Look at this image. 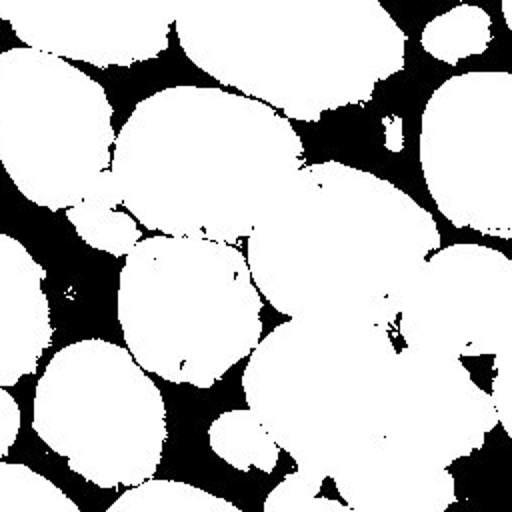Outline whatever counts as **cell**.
Here are the masks:
<instances>
[{"instance_id": "cell-1", "label": "cell", "mask_w": 512, "mask_h": 512, "mask_svg": "<svg viewBox=\"0 0 512 512\" xmlns=\"http://www.w3.org/2000/svg\"><path fill=\"white\" fill-rule=\"evenodd\" d=\"M174 22L194 66L296 120L368 102L404 68L380 0H182Z\"/></svg>"}, {"instance_id": "cell-2", "label": "cell", "mask_w": 512, "mask_h": 512, "mask_svg": "<svg viewBox=\"0 0 512 512\" xmlns=\"http://www.w3.org/2000/svg\"><path fill=\"white\" fill-rule=\"evenodd\" d=\"M32 428L100 488L134 486L158 468L164 402L128 350L98 338L58 350L34 390Z\"/></svg>"}, {"instance_id": "cell-3", "label": "cell", "mask_w": 512, "mask_h": 512, "mask_svg": "<svg viewBox=\"0 0 512 512\" xmlns=\"http://www.w3.org/2000/svg\"><path fill=\"white\" fill-rule=\"evenodd\" d=\"M112 144V106L94 78L30 46L0 54V162L24 198L50 210L82 202Z\"/></svg>"}, {"instance_id": "cell-4", "label": "cell", "mask_w": 512, "mask_h": 512, "mask_svg": "<svg viewBox=\"0 0 512 512\" xmlns=\"http://www.w3.org/2000/svg\"><path fill=\"white\" fill-rule=\"evenodd\" d=\"M498 424L492 398L452 356L404 348L394 354L384 446L424 468H446L484 444Z\"/></svg>"}, {"instance_id": "cell-5", "label": "cell", "mask_w": 512, "mask_h": 512, "mask_svg": "<svg viewBox=\"0 0 512 512\" xmlns=\"http://www.w3.org/2000/svg\"><path fill=\"white\" fill-rule=\"evenodd\" d=\"M182 0H0V18L30 48L98 68L168 48Z\"/></svg>"}, {"instance_id": "cell-6", "label": "cell", "mask_w": 512, "mask_h": 512, "mask_svg": "<svg viewBox=\"0 0 512 512\" xmlns=\"http://www.w3.org/2000/svg\"><path fill=\"white\" fill-rule=\"evenodd\" d=\"M44 268L10 234H0V386L36 370L50 346V304Z\"/></svg>"}, {"instance_id": "cell-7", "label": "cell", "mask_w": 512, "mask_h": 512, "mask_svg": "<svg viewBox=\"0 0 512 512\" xmlns=\"http://www.w3.org/2000/svg\"><path fill=\"white\" fill-rule=\"evenodd\" d=\"M346 506L356 512L430 510L454 502V478L446 468L432 470L392 454L380 442L354 468L332 476Z\"/></svg>"}, {"instance_id": "cell-8", "label": "cell", "mask_w": 512, "mask_h": 512, "mask_svg": "<svg viewBox=\"0 0 512 512\" xmlns=\"http://www.w3.org/2000/svg\"><path fill=\"white\" fill-rule=\"evenodd\" d=\"M210 446L232 468L272 472L278 462V444L252 410L220 414L208 428Z\"/></svg>"}, {"instance_id": "cell-9", "label": "cell", "mask_w": 512, "mask_h": 512, "mask_svg": "<svg viewBox=\"0 0 512 512\" xmlns=\"http://www.w3.org/2000/svg\"><path fill=\"white\" fill-rule=\"evenodd\" d=\"M490 16L474 4H458L432 18L422 30V48L450 66L462 58L482 54L492 38Z\"/></svg>"}, {"instance_id": "cell-10", "label": "cell", "mask_w": 512, "mask_h": 512, "mask_svg": "<svg viewBox=\"0 0 512 512\" xmlns=\"http://www.w3.org/2000/svg\"><path fill=\"white\" fill-rule=\"evenodd\" d=\"M108 512H238V506L186 482L142 480L120 494Z\"/></svg>"}, {"instance_id": "cell-11", "label": "cell", "mask_w": 512, "mask_h": 512, "mask_svg": "<svg viewBox=\"0 0 512 512\" xmlns=\"http://www.w3.org/2000/svg\"><path fill=\"white\" fill-rule=\"evenodd\" d=\"M66 218L88 246L104 250L112 256H126L140 240L136 220L130 214L110 206L82 200L66 208Z\"/></svg>"}, {"instance_id": "cell-12", "label": "cell", "mask_w": 512, "mask_h": 512, "mask_svg": "<svg viewBox=\"0 0 512 512\" xmlns=\"http://www.w3.org/2000/svg\"><path fill=\"white\" fill-rule=\"evenodd\" d=\"M46 476L24 464L0 462V512H78Z\"/></svg>"}, {"instance_id": "cell-13", "label": "cell", "mask_w": 512, "mask_h": 512, "mask_svg": "<svg viewBox=\"0 0 512 512\" xmlns=\"http://www.w3.org/2000/svg\"><path fill=\"white\" fill-rule=\"evenodd\" d=\"M326 478L328 476L320 470L298 466L296 472L286 474L284 480L268 492L264 512H350L346 504L318 496Z\"/></svg>"}, {"instance_id": "cell-14", "label": "cell", "mask_w": 512, "mask_h": 512, "mask_svg": "<svg viewBox=\"0 0 512 512\" xmlns=\"http://www.w3.org/2000/svg\"><path fill=\"white\" fill-rule=\"evenodd\" d=\"M494 356L496 376L492 380V404L498 422L504 426L506 434L512 436V342H508Z\"/></svg>"}, {"instance_id": "cell-15", "label": "cell", "mask_w": 512, "mask_h": 512, "mask_svg": "<svg viewBox=\"0 0 512 512\" xmlns=\"http://www.w3.org/2000/svg\"><path fill=\"white\" fill-rule=\"evenodd\" d=\"M20 426L22 414L18 402L4 386H0V458L6 456L16 442Z\"/></svg>"}, {"instance_id": "cell-16", "label": "cell", "mask_w": 512, "mask_h": 512, "mask_svg": "<svg viewBox=\"0 0 512 512\" xmlns=\"http://www.w3.org/2000/svg\"><path fill=\"white\" fill-rule=\"evenodd\" d=\"M84 200L92 202V204H100V206H110V208H116L122 202L116 178L110 168H106L98 174L96 182L92 184V188L88 190Z\"/></svg>"}, {"instance_id": "cell-17", "label": "cell", "mask_w": 512, "mask_h": 512, "mask_svg": "<svg viewBox=\"0 0 512 512\" xmlns=\"http://www.w3.org/2000/svg\"><path fill=\"white\" fill-rule=\"evenodd\" d=\"M512 0H502V14H504V20H506V26L512 30Z\"/></svg>"}]
</instances>
